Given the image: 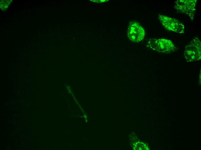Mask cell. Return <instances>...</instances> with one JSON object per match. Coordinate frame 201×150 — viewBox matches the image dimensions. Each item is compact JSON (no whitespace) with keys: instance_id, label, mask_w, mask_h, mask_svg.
<instances>
[{"instance_id":"3957f363","label":"cell","mask_w":201,"mask_h":150,"mask_svg":"<svg viewBox=\"0 0 201 150\" xmlns=\"http://www.w3.org/2000/svg\"><path fill=\"white\" fill-rule=\"evenodd\" d=\"M158 19L163 27L168 30L180 34L185 33L184 25L178 20L161 14L159 15Z\"/></svg>"},{"instance_id":"8992f818","label":"cell","mask_w":201,"mask_h":150,"mask_svg":"<svg viewBox=\"0 0 201 150\" xmlns=\"http://www.w3.org/2000/svg\"><path fill=\"white\" fill-rule=\"evenodd\" d=\"M11 0H1L0 1L1 9L3 10H6L11 3Z\"/></svg>"},{"instance_id":"7a4b0ae2","label":"cell","mask_w":201,"mask_h":150,"mask_svg":"<svg viewBox=\"0 0 201 150\" xmlns=\"http://www.w3.org/2000/svg\"><path fill=\"white\" fill-rule=\"evenodd\" d=\"M201 41L198 36L187 44L183 52L186 62L197 61L201 59Z\"/></svg>"},{"instance_id":"52a82bcc","label":"cell","mask_w":201,"mask_h":150,"mask_svg":"<svg viewBox=\"0 0 201 150\" xmlns=\"http://www.w3.org/2000/svg\"><path fill=\"white\" fill-rule=\"evenodd\" d=\"M98 1H98L97 0H94V1H93L94 2H96L97 3L104 2L106 1H107V0H98Z\"/></svg>"},{"instance_id":"277c9868","label":"cell","mask_w":201,"mask_h":150,"mask_svg":"<svg viewBox=\"0 0 201 150\" xmlns=\"http://www.w3.org/2000/svg\"><path fill=\"white\" fill-rule=\"evenodd\" d=\"M197 0H178L175 1V8L193 19L196 12Z\"/></svg>"},{"instance_id":"6da1fadb","label":"cell","mask_w":201,"mask_h":150,"mask_svg":"<svg viewBox=\"0 0 201 150\" xmlns=\"http://www.w3.org/2000/svg\"><path fill=\"white\" fill-rule=\"evenodd\" d=\"M147 46L152 50L164 53H172L177 50L176 47L171 40L162 38L150 39L147 43Z\"/></svg>"},{"instance_id":"5b68a950","label":"cell","mask_w":201,"mask_h":150,"mask_svg":"<svg viewBox=\"0 0 201 150\" xmlns=\"http://www.w3.org/2000/svg\"><path fill=\"white\" fill-rule=\"evenodd\" d=\"M128 36L131 41L139 42L144 39L145 35L144 28L137 22L132 21L129 24Z\"/></svg>"}]
</instances>
